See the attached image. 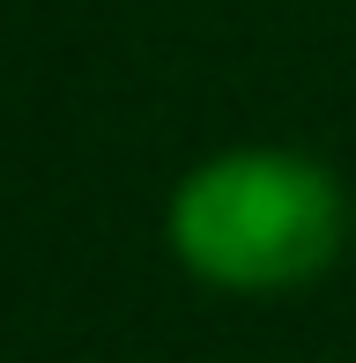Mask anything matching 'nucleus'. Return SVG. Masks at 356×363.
Here are the masks:
<instances>
[{"label": "nucleus", "mask_w": 356, "mask_h": 363, "mask_svg": "<svg viewBox=\"0 0 356 363\" xmlns=\"http://www.w3.org/2000/svg\"><path fill=\"white\" fill-rule=\"evenodd\" d=\"M164 230L193 282L230 296H274L319 282L342 259L349 201L327 163L297 148H223L178 178Z\"/></svg>", "instance_id": "obj_1"}]
</instances>
